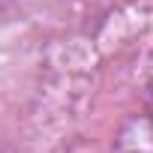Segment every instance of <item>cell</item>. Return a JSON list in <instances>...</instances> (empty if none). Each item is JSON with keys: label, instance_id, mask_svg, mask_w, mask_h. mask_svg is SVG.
Listing matches in <instances>:
<instances>
[{"label": "cell", "instance_id": "obj_1", "mask_svg": "<svg viewBox=\"0 0 153 153\" xmlns=\"http://www.w3.org/2000/svg\"><path fill=\"white\" fill-rule=\"evenodd\" d=\"M3 3H9V0H0V6H3Z\"/></svg>", "mask_w": 153, "mask_h": 153}]
</instances>
